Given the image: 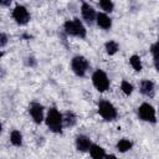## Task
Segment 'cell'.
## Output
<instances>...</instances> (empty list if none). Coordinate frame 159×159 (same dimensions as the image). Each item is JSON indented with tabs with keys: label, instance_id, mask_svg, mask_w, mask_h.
I'll return each instance as SVG.
<instances>
[{
	"label": "cell",
	"instance_id": "12",
	"mask_svg": "<svg viewBox=\"0 0 159 159\" xmlns=\"http://www.w3.org/2000/svg\"><path fill=\"white\" fill-rule=\"evenodd\" d=\"M96 25L102 30H109L112 27V19L107 12H98L96 19Z\"/></svg>",
	"mask_w": 159,
	"mask_h": 159
},
{
	"label": "cell",
	"instance_id": "5",
	"mask_svg": "<svg viewBox=\"0 0 159 159\" xmlns=\"http://www.w3.org/2000/svg\"><path fill=\"white\" fill-rule=\"evenodd\" d=\"M71 70L77 77H84L89 70V62L84 56L75 55L71 58Z\"/></svg>",
	"mask_w": 159,
	"mask_h": 159
},
{
	"label": "cell",
	"instance_id": "24",
	"mask_svg": "<svg viewBox=\"0 0 159 159\" xmlns=\"http://www.w3.org/2000/svg\"><path fill=\"white\" fill-rule=\"evenodd\" d=\"M154 68L157 70V72H159V57L154 58Z\"/></svg>",
	"mask_w": 159,
	"mask_h": 159
},
{
	"label": "cell",
	"instance_id": "19",
	"mask_svg": "<svg viewBox=\"0 0 159 159\" xmlns=\"http://www.w3.org/2000/svg\"><path fill=\"white\" fill-rule=\"evenodd\" d=\"M119 88H120V91L123 92L124 96H130V94L133 93V91H134L133 84H132L129 81H127V80H122Z\"/></svg>",
	"mask_w": 159,
	"mask_h": 159
},
{
	"label": "cell",
	"instance_id": "15",
	"mask_svg": "<svg viewBox=\"0 0 159 159\" xmlns=\"http://www.w3.org/2000/svg\"><path fill=\"white\" fill-rule=\"evenodd\" d=\"M10 143L11 145L16 147V148H20L22 145V142H24V138H22V133L19 130V129H12L10 132Z\"/></svg>",
	"mask_w": 159,
	"mask_h": 159
},
{
	"label": "cell",
	"instance_id": "16",
	"mask_svg": "<svg viewBox=\"0 0 159 159\" xmlns=\"http://www.w3.org/2000/svg\"><path fill=\"white\" fill-rule=\"evenodd\" d=\"M133 148V142L128 138H122L117 142L116 144V149L119 152V153H127L129 152L130 149Z\"/></svg>",
	"mask_w": 159,
	"mask_h": 159
},
{
	"label": "cell",
	"instance_id": "17",
	"mask_svg": "<svg viewBox=\"0 0 159 159\" xmlns=\"http://www.w3.org/2000/svg\"><path fill=\"white\" fill-rule=\"evenodd\" d=\"M104 50H106L107 55L113 56V55H116V53L119 51V45H118V42L114 41V40H108V41L104 43Z\"/></svg>",
	"mask_w": 159,
	"mask_h": 159
},
{
	"label": "cell",
	"instance_id": "9",
	"mask_svg": "<svg viewBox=\"0 0 159 159\" xmlns=\"http://www.w3.org/2000/svg\"><path fill=\"white\" fill-rule=\"evenodd\" d=\"M81 16L83 19V21L87 24V25H93L96 24V19H97V11L94 10V7L92 5H89L88 2L86 1H82L81 2Z\"/></svg>",
	"mask_w": 159,
	"mask_h": 159
},
{
	"label": "cell",
	"instance_id": "21",
	"mask_svg": "<svg viewBox=\"0 0 159 159\" xmlns=\"http://www.w3.org/2000/svg\"><path fill=\"white\" fill-rule=\"evenodd\" d=\"M150 53H152L153 58L159 57V43H158V42H155V43H153V45L150 46Z\"/></svg>",
	"mask_w": 159,
	"mask_h": 159
},
{
	"label": "cell",
	"instance_id": "4",
	"mask_svg": "<svg viewBox=\"0 0 159 159\" xmlns=\"http://www.w3.org/2000/svg\"><path fill=\"white\" fill-rule=\"evenodd\" d=\"M91 81H92L93 87L98 92H106L111 87V80H109L108 75L101 68H97L93 71V73L91 76Z\"/></svg>",
	"mask_w": 159,
	"mask_h": 159
},
{
	"label": "cell",
	"instance_id": "3",
	"mask_svg": "<svg viewBox=\"0 0 159 159\" xmlns=\"http://www.w3.org/2000/svg\"><path fill=\"white\" fill-rule=\"evenodd\" d=\"M97 112L106 122H113L118 117V111L116 106L108 99H99L97 103Z\"/></svg>",
	"mask_w": 159,
	"mask_h": 159
},
{
	"label": "cell",
	"instance_id": "13",
	"mask_svg": "<svg viewBox=\"0 0 159 159\" xmlns=\"http://www.w3.org/2000/svg\"><path fill=\"white\" fill-rule=\"evenodd\" d=\"M88 153H89V155H91L93 159H102V158H107V157H108V154L106 153V149H104L103 147L96 144V143H92V145H91Z\"/></svg>",
	"mask_w": 159,
	"mask_h": 159
},
{
	"label": "cell",
	"instance_id": "14",
	"mask_svg": "<svg viewBox=\"0 0 159 159\" xmlns=\"http://www.w3.org/2000/svg\"><path fill=\"white\" fill-rule=\"evenodd\" d=\"M77 116H76V113L75 112H72V111H66L65 113H63V125L66 127V128H72V127H75L76 125V123H77Z\"/></svg>",
	"mask_w": 159,
	"mask_h": 159
},
{
	"label": "cell",
	"instance_id": "2",
	"mask_svg": "<svg viewBox=\"0 0 159 159\" xmlns=\"http://www.w3.org/2000/svg\"><path fill=\"white\" fill-rule=\"evenodd\" d=\"M63 31L66 35L72 36V37H77V39H86V36H87L86 26L83 25V22L78 17L66 20L63 22Z\"/></svg>",
	"mask_w": 159,
	"mask_h": 159
},
{
	"label": "cell",
	"instance_id": "20",
	"mask_svg": "<svg viewBox=\"0 0 159 159\" xmlns=\"http://www.w3.org/2000/svg\"><path fill=\"white\" fill-rule=\"evenodd\" d=\"M98 5L103 10V12H107V14H111L114 10V2L112 0H99Z\"/></svg>",
	"mask_w": 159,
	"mask_h": 159
},
{
	"label": "cell",
	"instance_id": "1",
	"mask_svg": "<svg viewBox=\"0 0 159 159\" xmlns=\"http://www.w3.org/2000/svg\"><path fill=\"white\" fill-rule=\"evenodd\" d=\"M46 127L50 129V132L55 134H61L63 129V113L60 112L57 107H50L46 117H45Z\"/></svg>",
	"mask_w": 159,
	"mask_h": 159
},
{
	"label": "cell",
	"instance_id": "23",
	"mask_svg": "<svg viewBox=\"0 0 159 159\" xmlns=\"http://www.w3.org/2000/svg\"><path fill=\"white\" fill-rule=\"evenodd\" d=\"M25 63H26V66H29V67H35V66H36V63H37V61H36V58H35V57L29 56V57H26Z\"/></svg>",
	"mask_w": 159,
	"mask_h": 159
},
{
	"label": "cell",
	"instance_id": "22",
	"mask_svg": "<svg viewBox=\"0 0 159 159\" xmlns=\"http://www.w3.org/2000/svg\"><path fill=\"white\" fill-rule=\"evenodd\" d=\"M7 41H9L7 35H6L5 32H1V35H0V47L4 48V47L7 45Z\"/></svg>",
	"mask_w": 159,
	"mask_h": 159
},
{
	"label": "cell",
	"instance_id": "8",
	"mask_svg": "<svg viewBox=\"0 0 159 159\" xmlns=\"http://www.w3.org/2000/svg\"><path fill=\"white\" fill-rule=\"evenodd\" d=\"M29 114L35 124H41L45 120V107L39 102H31L29 104Z\"/></svg>",
	"mask_w": 159,
	"mask_h": 159
},
{
	"label": "cell",
	"instance_id": "26",
	"mask_svg": "<svg viewBox=\"0 0 159 159\" xmlns=\"http://www.w3.org/2000/svg\"><path fill=\"white\" fill-rule=\"evenodd\" d=\"M157 42H158V43H159V36H158V40H157Z\"/></svg>",
	"mask_w": 159,
	"mask_h": 159
},
{
	"label": "cell",
	"instance_id": "6",
	"mask_svg": "<svg viewBox=\"0 0 159 159\" xmlns=\"http://www.w3.org/2000/svg\"><path fill=\"white\" fill-rule=\"evenodd\" d=\"M137 114L139 117L140 120L143 122H147V123H152V124H155L157 123V111L155 108L148 103V102H143L138 109H137Z\"/></svg>",
	"mask_w": 159,
	"mask_h": 159
},
{
	"label": "cell",
	"instance_id": "18",
	"mask_svg": "<svg viewBox=\"0 0 159 159\" xmlns=\"http://www.w3.org/2000/svg\"><path fill=\"white\" fill-rule=\"evenodd\" d=\"M129 65L135 72H140L143 70V63H142V58L139 55H132L129 57Z\"/></svg>",
	"mask_w": 159,
	"mask_h": 159
},
{
	"label": "cell",
	"instance_id": "25",
	"mask_svg": "<svg viewBox=\"0 0 159 159\" xmlns=\"http://www.w3.org/2000/svg\"><path fill=\"white\" fill-rule=\"evenodd\" d=\"M11 1L12 0H0V4H1V6H7V5H10Z\"/></svg>",
	"mask_w": 159,
	"mask_h": 159
},
{
	"label": "cell",
	"instance_id": "10",
	"mask_svg": "<svg viewBox=\"0 0 159 159\" xmlns=\"http://www.w3.org/2000/svg\"><path fill=\"white\" fill-rule=\"evenodd\" d=\"M138 88H139V92L144 96V97H148V98H153L154 94H155V84L153 81L150 80H142L138 84Z\"/></svg>",
	"mask_w": 159,
	"mask_h": 159
},
{
	"label": "cell",
	"instance_id": "7",
	"mask_svg": "<svg viewBox=\"0 0 159 159\" xmlns=\"http://www.w3.org/2000/svg\"><path fill=\"white\" fill-rule=\"evenodd\" d=\"M11 17L20 26L27 25L30 22V20H31V15H30L27 7L24 6V5H20V4L14 6V9L11 10Z\"/></svg>",
	"mask_w": 159,
	"mask_h": 159
},
{
	"label": "cell",
	"instance_id": "11",
	"mask_svg": "<svg viewBox=\"0 0 159 159\" xmlns=\"http://www.w3.org/2000/svg\"><path fill=\"white\" fill-rule=\"evenodd\" d=\"M91 145H92V140H91V138L88 135H86V134H77L76 135V138H75V147H76V149L78 152L86 153V152L89 150Z\"/></svg>",
	"mask_w": 159,
	"mask_h": 159
}]
</instances>
